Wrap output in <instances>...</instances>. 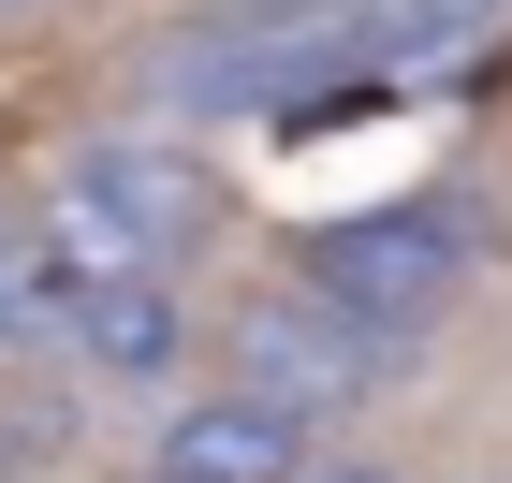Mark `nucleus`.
Wrapping results in <instances>:
<instances>
[{"label":"nucleus","instance_id":"nucleus-1","mask_svg":"<svg viewBox=\"0 0 512 483\" xmlns=\"http://www.w3.org/2000/svg\"><path fill=\"white\" fill-rule=\"evenodd\" d=\"M15 220H30V264H44V322H59V293H88V279H176L220 220V191L161 132H88L15 191Z\"/></svg>","mask_w":512,"mask_h":483},{"label":"nucleus","instance_id":"nucleus-2","mask_svg":"<svg viewBox=\"0 0 512 483\" xmlns=\"http://www.w3.org/2000/svg\"><path fill=\"white\" fill-rule=\"evenodd\" d=\"M483 249H498V220H483L469 191H381V205H352V220H322V235L293 249V293H322V308H352L366 337H410V352H425V322L483 279Z\"/></svg>","mask_w":512,"mask_h":483},{"label":"nucleus","instance_id":"nucleus-3","mask_svg":"<svg viewBox=\"0 0 512 483\" xmlns=\"http://www.w3.org/2000/svg\"><path fill=\"white\" fill-rule=\"evenodd\" d=\"M235 381H249L264 410H293V425H337V410H366V396L410 381V337H366L352 308H322V293L278 279L264 308L235 322Z\"/></svg>","mask_w":512,"mask_h":483},{"label":"nucleus","instance_id":"nucleus-4","mask_svg":"<svg viewBox=\"0 0 512 483\" xmlns=\"http://www.w3.org/2000/svg\"><path fill=\"white\" fill-rule=\"evenodd\" d=\"M308 469H322V425L264 410L249 381L191 396L176 425H161V454H147V483H308Z\"/></svg>","mask_w":512,"mask_h":483},{"label":"nucleus","instance_id":"nucleus-5","mask_svg":"<svg viewBox=\"0 0 512 483\" xmlns=\"http://www.w3.org/2000/svg\"><path fill=\"white\" fill-rule=\"evenodd\" d=\"M44 337H74V366L118 381V396H161V381L191 366V308H176V279H88V293H59Z\"/></svg>","mask_w":512,"mask_h":483},{"label":"nucleus","instance_id":"nucleus-6","mask_svg":"<svg viewBox=\"0 0 512 483\" xmlns=\"http://www.w3.org/2000/svg\"><path fill=\"white\" fill-rule=\"evenodd\" d=\"M15 337H44V264H30V220H15V191H0V352Z\"/></svg>","mask_w":512,"mask_h":483},{"label":"nucleus","instance_id":"nucleus-7","mask_svg":"<svg viewBox=\"0 0 512 483\" xmlns=\"http://www.w3.org/2000/svg\"><path fill=\"white\" fill-rule=\"evenodd\" d=\"M0 483H15V469H0Z\"/></svg>","mask_w":512,"mask_h":483}]
</instances>
